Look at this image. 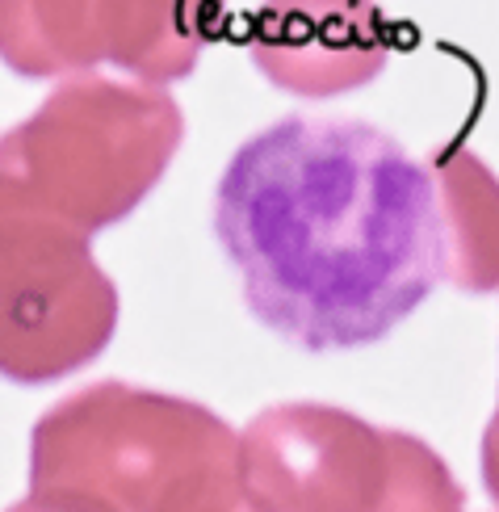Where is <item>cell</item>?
<instances>
[{
	"instance_id": "cell-1",
	"label": "cell",
	"mask_w": 499,
	"mask_h": 512,
	"mask_svg": "<svg viewBox=\"0 0 499 512\" xmlns=\"http://www.w3.org/2000/svg\"><path fill=\"white\" fill-rule=\"evenodd\" d=\"M248 311L302 353L378 345L441 282L428 164L357 118H277L214 185Z\"/></svg>"
},
{
	"instance_id": "cell-4",
	"label": "cell",
	"mask_w": 499,
	"mask_h": 512,
	"mask_svg": "<svg viewBox=\"0 0 499 512\" xmlns=\"http://www.w3.org/2000/svg\"><path fill=\"white\" fill-rule=\"evenodd\" d=\"M252 512H466L428 441L336 403H273L240 433Z\"/></svg>"
},
{
	"instance_id": "cell-3",
	"label": "cell",
	"mask_w": 499,
	"mask_h": 512,
	"mask_svg": "<svg viewBox=\"0 0 499 512\" xmlns=\"http://www.w3.org/2000/svg\"><path fill=\"white\" fill-rule=\"evenodd\" d=\"M185 143V114L160 84L72 76L0 135V198L80 236L130 219Z\"/></svg>"
},
{
	"instance_id": "cell-6",
	"label": "cell",
	"mask_w": 499,
	"mask_h": 512,
	"mask_svg": "<svg viewBox=\"0 0 499 512\" xmlns=\"http://www.w3.org/2000/svg\"><path fill=\"white\" fill-rule=\"evenodd\" d=\"M223 0H0V63L26 80L118 68L139 84L193 76Z\"/></svg>"
},
{
	"instance_id": "cell-7",
	"label": "cell",
	"mask_w": 499,
	"mask_h": 512,
	"mask_svg": "<svg viewBox=\"0 0 499 512\" xmlns=\"http://www.w3.org/2000/svg\"><path fill=\"white\" fill-rule=\"evenodd\" d=\"M244 42L273 89L323 101L378 80L395 30L378 0H260Z\"/></svg>"
},
{
	"instance_id": "cell-9",
	"label": "cell",
	"mask_w": 499,
	"mask_h": 512,
	"mask_svg": "<svg viewBox=\"0 0 499 512\" xmlns=\"http://www.w3.org/2000/svg\"><path fill=\"white\" fill-rule=\"evenodd\" d=\"M479 462H483V487H487V496L499 504V399H495V412H491L487 429H483Z\"/></svg>"
},
{
	"instance_id": "cell-11",
	"label": "cell",
	"mask_w": 499,
	"mask_h": 512,
	"mask_svg": "<svg viewBox=\"0 0 499 512\" xmlns=\"http://www.w3.org/2000/svg\"><path fill=\"white\" fill-rule=\"evenodd\" d=\"M235 512H252V508H248V504H244V508H235Z\"/></svg>"
},
{
	"instance_id": "cell-10",
	"label": "cell",
	"mask_w": 499,
	"mask_h": 512,
	"mask_svg": "<svg viewBox=\"0 0 499 512\" xmlns=\"http://www.w3.org/2000/svg\"><path fill=\"white\" fill-rule=\"evenodd\" d=\"M5 512H101V508L84 504V500H72V496H59V492H26Z\"/></svg>"
},
{
	"instance_id": "cell-2",
	"label": "cell",
	"mask_w": 499,
	"mask_h": 512,
	"mask_svg": "<svg viewBox=\"0 0 499 512\" xmlns=\"http://www.w3.org/2000/svg\"><path fill=\"white\" fill-rule=\"evenodd\" d=\"M30 492L101 512H235L244 508L240 433L206 403L101 378L38 416Z\"/></svg>"
},
{
	"instance_id": "cell-5",
	"label": "cell",
	"mask_w": 499,
	"mask_h": 512,
	"mask_svg": "<svg viewBox=\"0 0 499 512\" xmlns=\"http://www.w3.org/2000/svg\"><path fill=\"white\" fill-rule=\"evenodd\" d=\"M122 298L93 240L0 198V378L51 387L110 349Z\"/></svg>"
},
{
	"instance_id": "cell-8",
	"label": "cell",
	"mask_w": 499,
	"mask_h": 512,
	"mask_svg": "<svg viewBox=\"0 0 499 512\" xmlns=\"http://www.w3.org/2000/svg\"><path fill=\"white\" fill-rule=\"evenodd\" d=\"M441 215V282L462 294L499 290V177L466 147L428 164Z\"/></svg>"
}]
</instances>
